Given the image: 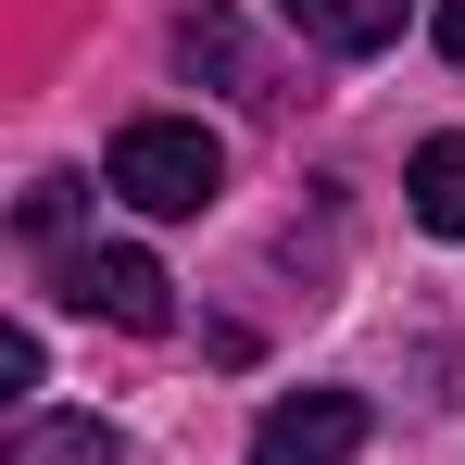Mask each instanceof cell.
<instances>
[{"label":"cell","mask_w":465,"mask_h":465,"mask_svg":"<svg viewBox=\"0 0 465 465\" xmlns=\"http://www.w3.org/2000/svg\"><path fill=\"white\" fill-rule=\"evenodd\" d=\"M352 453H365V402L352 390H290L252 428V465H352Z\"/></svg>","instance_id":"3957f363"},{"label":"cell","mask_w":465,"mask_h":465,"mask_svg":"<svg viewBox=\"0 0 465 465\" xmlns=\"http://www.w3.org/2000/svg\"><path fill=\"white\" fill-rule=\"evenodd\" d=\"M402 189H415V227L428 239H465V139H428Z\"/></svg>","instance_id":"5b68a950"},{"label":"cell","mask_w":465,"mask_h":465,"mask_svg":"<svg viewBox=\"0 0 465 465\" xmlns=\"http://www.w3.org/2000/svg\"><path fill=\"white\" fill-rule=\"evenodd\" d=\"M13 465H114V428H88V415H38V428L13 440Z\"/></svg>","instance_id":"8992f818"},{"label":"cell","mask_w":465,"mask_h":465,"mask_svg":"<svg viewBox=\"0 0 465 465\" xmlns=\"http://www.w3.org/2000/svg\"><path fill=\"white\" fill-rule=\"evenodd\" d=\"M101 189L126 202V214H214V189H227V152H214V126H189V114H139L114 163H101Z\"/></svg>","instance_id":"6da1fadb"},{"label":"cell","mask_w":465,"mask_h":465,"mask_svg":"<svg viewBox=\"0 0 465 465\" xmlns=\"http://www.w3.org/2000/svg\"><path fill=\"white\" fill-rule=\"evenodd\" d=\"M51 290L76 314H114V327H163V314H176V277H163L152 252H101V239L51 264Z\"/></svg>","instance_id":"7a4b0ae2"},{"label":"cell","mask_w":465,"mask_h":465,"mask_svg":"<svg viewBox=\"0 0 465 465\" xmlns=\"http://www.w3.org/2000/svg\"><path fill=\"white\" fill-rule=\"evenodd\" d=\"M440 51H453V64H465V0H440Z\"/></svg>","instance_id":"30bf717a"},{"label":"cell","mask_w":465,"mask_h":465,"mask_svg":"<svg viewBox=\"0 0 465 465\" xmlns=\"http://www.w3.org/2000/svg\"><path fill=\"white\" fill-rule=\"evenodd\" d=\"M0 390H38V327H0Z\"/></svg>","instance_id":"9c48e42d"},{"label":"cell","mask_w":465,"mask_h":465,"mask_svg":"<svg viewBox=\"0 0 465 465\" xmlns=\"http://www.w3.org/2000/svg\"><path fill=\"white\" fill-rule=\"evenodd\" d=\"M76 214H88L76 176H38V189H25V239H38V252H64V239H76Z\"/></svg>","instance_id":"52a82bcc"},{"label":"cell","mask_w":465,"mask_h":465,"mask_svg":"<svg viewBox=\"0 0 465 465\" xmlns=\"http://www.w3.org/2000/svg\"><path fill=\"white\" fill-rule=\"evenodd\" d=\"M176 64H202V76H239V25H227V13H189V25H176Z\"/></svg>","instance_id":"ba28073f"},{"label":"cell","mask_w":465,"mask_h":465,"mask_svg":"<svg viewBox=\"0 0 465 465\" xmlns=\"http://www.w3.org/2000/svg\"><path fill=\"white\" fill-rule=\"evenodd\" d=\"M402 13H415V0H290V25H302L314 51H340V64L390 51V38H402Z\"/></svg>","instance_id":"277c9868"}]
</instances>
